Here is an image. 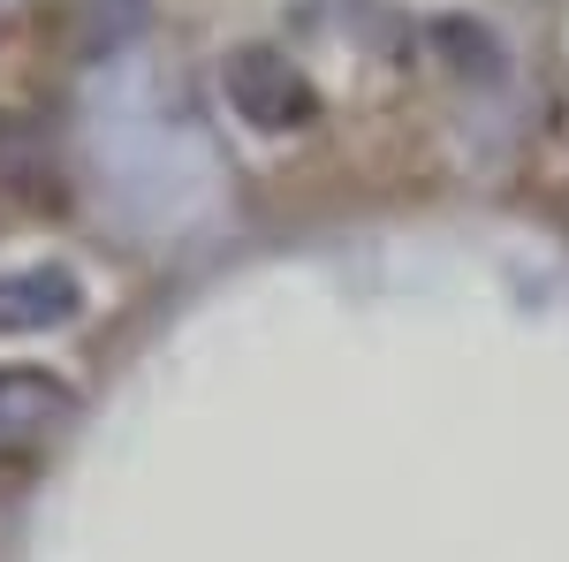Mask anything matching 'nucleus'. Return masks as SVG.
Instances as JSON below:
<instances>
[{
	"instance_id": "obj_1",
	"label": "nucleus",
	"mask_w": 569,
	"mask_h": 562,
	"mask_svg": "<svg viewBox=\"0 0 569 562\" xmlns=\"http://www.w3.org/2000/svg\"><path fill=\"white\" fill-rule=\"evenodd\" d=\"M220 91H228V107H236L251 130H266V137L311 130V122H319V85H311L289 53H273V46H243V53H228Z\"/></svg>"
},
{
	"instance_id": "obj_2",
	"label": "nucleus",
	"mask_w": 569,
	"mask_h": 562,
	"mask_svg": "<svg viewBox=\"0 0 569 562\" xmlns=\"http://www.w3.org/2000/svg\"><path fill=\"white\" fill-rule=\"evenodd\" d=\"M77 418V388L39 365H0V448H31Z\"/></svg>"
},
{
	"instance_id": "obj_3",
	"label": "nucleus",
	"mask_w": 569,
	"mask_h": 562,
	"mask_svg": "<svg viewBox=\"0 0 569 562\" xmlns=\"http://www.w3.org/2000/svg\"><path fill=\"white\" fill-rule=\"evenodd\" d=\"M84 312V282L69 266H16L0 274V335H46Z\"/></svg>"
},
{
	"instance_id": "obj_4",
	"label": "nucleus",
	"mask_w": 569,
	"mask_h": 562,
	"mask_svg": "<svg viewBox=\"0 0 569 562\" xmlns=\"http://www.w3.org/2000/svg\"><path fill=\"white\" fill-rule=\"evenodd\" d=\"M433 46L456 61V69H463V77H479V85H493V77H501V61H509V53H501V39H493L486 23H471V16H440V23H433Z\"/></svg>"
}]
</instances>
